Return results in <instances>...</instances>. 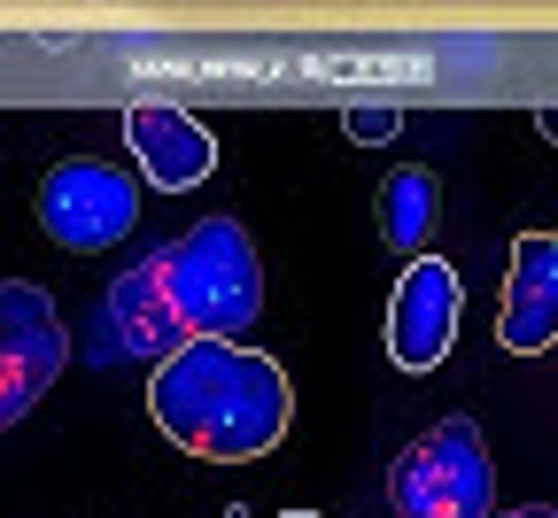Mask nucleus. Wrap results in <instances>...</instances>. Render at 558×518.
I'll return each instance as SVG.
<instances>
[{
    "label": "nucleus",
    "instance_id": "f03ea898",
    "mask_svg": "<svg viewBox=\"0 0 558 518\" xmlns=\"http://www.w3.org/2000/svg\"><path fill=\"white\" fill-rule=\"evenodd\" d=\"M156 256H163V294L186 341H241L264 318V263L233 217H202Z\"/></svg>",
    "mask_w": 558,
    "mask_h": 518
},
{
    "label": "nucleus",
    "instance_id": "f8f14e48",
    "mask_svg": "<svg viewBox=\"0 0 558 518\" xmlns=\"http://www.w3.org/2000/svg\"><path fill=\"white\" fill-rule=\"evenodd\" d=\"M535 132H543V139L558 147V101H543V109H535Z\"/></svg>",
    "mask_w": 558,
    "mask_h": 518
},
{
    "label": "nucleus",
    "instance_id": "2eb2a0df",
    "mask_svg": "<svg viewBox=\"0 0 558 518\" xmlns=\"http://www.w3.org/2000/svg\"><path fill=\"white\" fill-rule=\"evenodd\" d=\"M226 518H248V510H241V503H233V510H226Z\"/></svg>",
    "mask_w": 558,
    "mask_h": 518
},
{
    "label": "nucleus",
    "instance_id": "423d86ee",
    "mask_svg": "<svg viewBox=\"0 0 558 518\" xmlns=\"http://www.w3.org/2000/svg\"><path fill=\"white\" fill-rule=\"evenodd\" d=\"M458 341V271L442 256L403 263V286L388 303V356L396 372H435Z\"/></svg>",
    "mask_w": 558,
    "mask_h": 518
},
{
    "label": "nucleus",
    "instance_id": "7ed1b4c3",
    "mask_svg": "<svg viewBox=\"0 0 558 518\" xmlns=\"http://www.w3.org/2000/svg\"><path fill=\"white\" fill-rule=\"evenodd\" d=\"M388 503L396 518H497V465H488L481 425L465 410L435 418L388 465Z\"/></svg>",
    "mask_w": 558,
    "mask_h": 518
},
{
    "label": "nucleus",
    "instance_id": "4468645a",
    "mask_svg": "<svg viewBox=\"0 0 558 518\" xmlns=\"http://www.w3.org/2000/svg\"><path fill=\"white\" fill-rule=\"evenodd\" d=\"M279 518H318V510H279Z\"/></svg>",
    "mask_w": 558,
    "mask_h": 518
},
{
    "label": "nucleus",
    "instance_id": "ddd939ff",
    "mask_svg": "<svg viewBox=\"0 0 558 518\" xmlns=\"http://www.w3.org/2000/svg\"><path fill=\"white\" fill-rule=\"evenodd\" d=\"M497 518H558V503H520V510H497Z\"/></svg>",
    "mask_w": 558,
    "mask_h": 518
},
{
    "label": "nucleus",
    "instance_id": "9b49d317",
    "mask_svg": "<svg viewBox=\"0 0 558 518\" xmlns=\"http://www.w3.org/2000/svg\"><path fill=\"white\" fill-rule=\"evenodd\" d=\"M396 124H403V109H396V101H357V109H349V139H357V147L396 139Z\"/></svg>",
    "mask_w": 558,
    "mask_h": 518
},
{
    "label": "nucleus",
    "instance_id": "1a4fd4ad",
    "mask_svg": "<svg viewBox=\"0 0 558 518\" xmlns=\"http://www.w3.org/2000/svg\"><path fill=\"white\" fill-rule=\"evenodd\" d=\"M497 341H505L512 356H543V348H558V225L512 240Z\"/></svg>",
    "mask_w": 558,
    "mask_h": 518
},
{
    "label": "nucleus",
    "instance_id": "20e7f679",
    "mask_svg": "<svg viewBox=\"0 0 558 518\" xmlns=\"http://www.w3.org/2000/svg\"><path fill=\"white\" fill-rule=\"evenodd\" d=\"M70 363V325L39 279H0V433H9Z\"/></svg>",
    "mask_w": 558,
    "mask_h": 518
},
{
    "label": "nucleus",
    "instance_id": "9d476101",
    "mask_svg": "<svg viewBox=\"0 0 558 518\" xmlns=\"http://www.w3.org/2000/svg\"><path fill=\"white\" fill-rule=\"evenodd\" d=\"M373 225H380V240L396 248V256H427V240L442 233V178L427 171V163H396L388 178H380V194H373Z\"/></svg>",
    "mask_w": 558,
    "mask_h": 518
},
{
    "label": "nucleus",
    "instance_id": "f257e3e1",
    "mask_svg": "<svg viewBox=\"0 0 558 518\" xmlns=\"http://www.w3.org/2000/svg\"><path fill=\"white\" fill-rule=\"evenodd\" d=\"M156 433L186 457L209 465H248L271 457L295 425V387L279 372V356L233 348V341H186L179 356L156 363L148 380Z\"/></svg>",
    "mask_w": 558,
    "mask_h": 518
},
{
    "label": "nucleus",
    "instance_id": "0eeeda50",
    "mask_svg": "<svg viewBox=\"0 0 558 518\" xmlns=\"http://www.w3.org/2000/svg\"><path fill=\"white\" fill-rule=\"evenodd\" d=\"M124 147H132L140 178H148L156 194H194L209 171H218V139H209V124H194L171 101H140L124 116Z\"/></svg>",
    "mask_w": 558,
    "mask_h": 518
},
{
    "label": "nucleus",
    "instance_id": "39448f33",
    "mask_svg": "<svg viewBox=\"0 0 558 518\" xmlns=\"http://www.w3.org/2000/svg\"><path fill=\"white\" fill-rule=\"evenodd\" d=\"M39 225L54 248L70 256H94V248H117L132 225H140V186L117 171V163H94V156H70L39 178Z\"/></svg>",
    "mask_w": 558,
    "mask_h": 518
},
{
    "label": "nucleus",
    "instance_id": "6e6552de",
    "mask_svg": "<svg viewBox=\"0 0 558 518\" xmlns=\"http://www.w3.org/2000/svg\"><path fill=\"white\" fill-rule=\"evenodd\" d=\"M101 333H109V348H101L109 363H117V356L163 363V356L186 348V325H179L171 294H163V256H140V263L101 294Z\"/></svg>",
    "mask_w": 558,
    "mask_h": 518
}]
</instances>
